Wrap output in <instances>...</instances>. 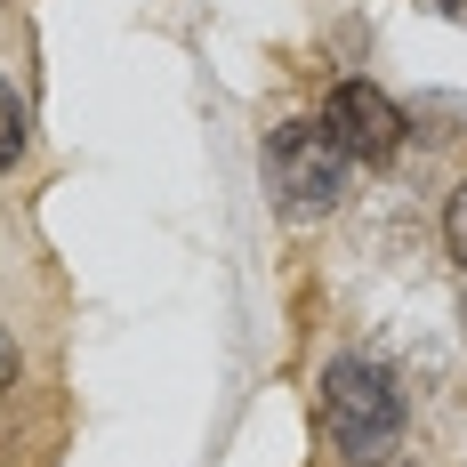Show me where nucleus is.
<instances>
[{
	"instance_id": "7",
	"label": "nucleus",
	"mask_w": 467,
	"mask_h": 467,
	"mask_svg": "<svg viewBox=\"0 0 467 467\" xmlns=\"http://www.w3.org/2000/svg\"><path fill=\"white\" fill-rule=\"evenodd\" d=\"M435 16H451V25H467V0H427Z\"/></svg>"
},
{
	"instance_id": "6",
	"label": "nucleus",
	"mask_w": 467,
	"mask_h": 467,
	"mask_svg": "<svg viewBox=\"0 0 467 467\" xmlns=\"http://www.w3.org/2000/svg\"><path fill=\"white\" fill-rule=\"evenodd\" d=\"M16 379V347H8V330H0V387Z\"/></svg>"
},
{
	"instance_id": "2",
	"label": "nucleus",
	"mask_w": 467,
	"mask_h": 467,
	"mask_svg": "<svg viewBox=\"0 0 467 467\" xmlns=\"http://www.w3.org/2000/svg\"><path fill=\"white\" fill-rule=\"evenodd\" d=\"M266 193L290 218H323L347 202V153L323 121H282L266 138Z\"/></svg>"
},
{
	"instance_id": "5",
	"label": "nucleus",
	"mask_w": 467,
	"mask_h": 467,
	"mask_svg": "<svg viewBox=\"0 0 467 467\" xmlns=\"http://www.w3.org/2000/svg\"><path fill=\"white\" fill-rule=\"evenodd\" d=\"M443 242H451V258L467 266V186L451 193V202H443Z\"/></svg>"
},
{
	"instance_id": "1",
	"label": "nucleus",
	"mask_w": 467,
	"mask_h": 467,
	"mask_svg": "<svg viewBox=\"0 0 467 467\" xmlns=\"http://www.w3.org/2000/svg\"><path fill=\"white\" fill-rule=\"evenodd\" d=\"M323 420H330V435H338L347 460H387L395 435H403V387L379 371V363L347 355V363L323 371Z\"/></svg>"
},
{
	"instance_id": "4",
	"label": "nucleus",
	"mask_w": 467,
	"mask_h": 467,
	"mask_svg": "<svg viewBox=\"0 0 467 467\" xmlns=\"http://www.w3.org/2000/svg\"><path fill=\"white\" fill-rule=\"evenodd\" d=\"M25 145H33V113H25V97L0 81V170H16Z\"/></svg>"
},
{
	"instance_id": "3",
	"label": "nucleus",
	"mask_w": 467,
	"mask_h": 467,
	"mask_svg": "<svg viewBox=\"0 0 467 467\" xmlns=\"http://www.w3.org/2000/svg\"><path fill=\"white\" fill-rule=\"evenodd\" d=\"M323 130L338 138L347 161H395L403 153V105L387 89H371V81H338L323 105Z\"/></svg>"
}]
</instances>
